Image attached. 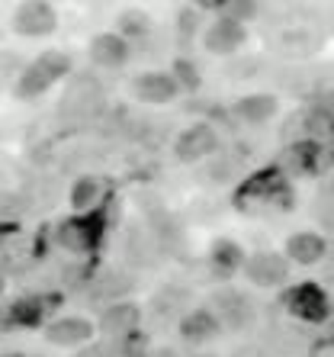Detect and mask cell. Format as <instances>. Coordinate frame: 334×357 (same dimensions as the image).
<instances>
[{"mask_svg":"<svg viewBox=\"0 0 334 357\" xmlns=\"http://www.w3.org/2000/svg\"><path fill=\"white\" fill-rule=\"evenodd\" d=\"M67 71H71V61H67V55H61V52H45V55H39L33 65H26L23 71H19L17 97L19 100L39 97V93L49 91L51 84H58L61 77L67 75Z\"/></svg>","mask_w":334,"mask_h":357,"instance_id":"1","label":"cell"},{"mask_svg":"<svg viewBox=\"0 0 334 357\" xmlns=\"http://www.w3.org/2000/svg\"><path fill=\"white\" fill-rule=\"evenodd\" d=\"M100 109H103L100 84L93 77H71L65 97L58 103L61 119H67V123H90V119L100 116Z\"/></svg>","mask_w":334,"mask_h":357,"instance_id":"2","label":"cell"},{"mask_svg":"<svg viewBox=\"0 0 334 357\" xmlns=\"http://www.w3.org/2000/svg\"><path fill=\"white\" fill-rule=\"evenodd\" d=\"M244 274L257 287H280L289 277V267H286V258H280L273 251H257L244 261Z\"/></svg>","mask_w":334,"mask_h":357,"instance_id":"3","label":"cell"},{"mask_svg":"<svg viewBox=\"0 0 334 357\" xmlns=\"http://www.w3.org/2000/svg\"><path fill=\"white\" fill-rule=\"evenodd\" d=\"M216 149H218V139L212 132V126H206V123H193L190 129H184L174 145L180 161H200L206 155H212Z\"/></svg>","mask_w":334,"mask_h":357,"instance_id":"4","label":"cell"},{"mask_svg":"<svg viewBox=\"0 0 334 357\" xmlns=\"http://www.w3.org/2000/svg\"><path fill=\"white\" fill-rule=\"evenodd\" d=\"M13 29L19 36H29V39H39V36H49L55 29V10L49 3H23L13 17Z\"/></svg>","mask_w":334,"mask_h":357,"instance_id":"5","label":"cell"},{"mask_svg":"<svg viewBox=\"0 0 334 357\" xmlns=\"http://www.w3.org/2000/svg\"><path fill=\"white\" fill-rule=\"evenodd\" d=\"M93 328L87 319L81 316H65V319H55V322L45 328V338L51 344H58V348H77V344H87L93 338Z\"/></svg>","mask_w":334,"mask_h":357,"instance_id":"6","label":"cell"},{"mask_svg":"<svg viewBox=\"0 0 334 357\" xmlns=\"http://www.w3.org/2000/svg\"><path fill=\"white\" fill-rule=\"evenodd\" d=\"M132 91H135V97L142 100V103H170V100L180 93V84L174 81V75L151 71V75L135 77Z\"/></svg>","mask_w":334,"mask_h":357,"instance_id":"7","label":"cell"},{"mask_svg":"<svg viewBox=\"0 0 334 357\" xmlns=\"http://www.w3.org/2000/svg\"><path fill=\"white\" fill-rule=\"evenodd\" d=\"M129 59V42L116 33H100L90 42V61L97 68H119Z\"/></svg>","mask_w":334,"mask_h":357,"instance_id":"8","label":"cell"},{"mask_svg":"<svg viewBox=\"0 0 334 357\" xmlns=\"http://www.w3.org/2000/svg\"><path fill=\"white\" fill-rule=\"evenodd\" d=\"M241 42H244V26L234 23V20L222 17L206 29V49L216 52V55H232Z\"/></svg>","mask_w":334,"mask_h":357,"instance_id":"9","label":"cell"},{"mask_svg":"<svg viewBox=\"0 0 334 357\" xmlns=\"http://www.w3.org/2000/svg\"><path fill=\"white\" fill-rule=\"evenodd\" d=\"M216 303H218V322L225 319L232 328H244V325L254 322V306H250V299L241 296V293L225 290L216 296Z\"/></svg>","mask_w":334,"mask_h":357,"instance_id":"10","label":"cell"},{"mask_svg":"<svg viewBox=\"0 0 334 357\" xmlns=\"http://www.w3.org/2000/svg\"><path fill=\"white\" fill-rule=\"evenodd\" d=\"M218 328H222V322H218L209 309H193V312H186V316L180 319V335H184L186 341H193V344L212 341L218 335Z\"/></svg>","mask_w":334,"mask_h":357,"instance_id":"11","label":"cell"},{"mask_svg":"<svg viewBox=\"0 0 334 357\" xmlns=\"http://www.w3.org/2000/svg\"><path fill=\"white\" fill-rule=\"evenodd\" d=\"M286 251H289V258L296 264H318V261L325 258V238L315 232H296L289 241H286Z\"/></svg>","mask_w":334,"mask_h":357,"instance_id":"12","label":"cell"},{"mask_svg":"<svg viewBox=\"0 0 334 357\" xmlns=\"http://www.w3.org/2000/svg\"><path fill=\"white\" fill-rule=\"evenodd\" d=\"M132 328H138V306L132 303H113L100 316V332L106 335H129Z\"/></svg>","mask_w":334,"mask_h":357,"instance_id":"13","label":"cell"},{"mask_svg":"<svg viewBox=\"0 0 334 357\" xmlns=\"http://www.w3.org/2000/svg\"><path fill=\"white\" fill-rule=\"evenodd\" d=\"M234 113H238V116H241L244 123L260 126V123H267V119L276 113V100L270 97V93H250V97L238 100Z\"/></svg>","mask_w":334,"mask_h":357,"instance_id":"14","label":"cell"},{"mask_svg":"<svg viewBox=\"0 0 334 357\" xmlns=\"http://www.w3.org/2000/svg\"><path fill=\"white\" fill-rule=\"evenodd\" d=\"M100 193H103L100 177H81V181H77L74 187H71V206H74L77 213H84V209L97 206Z\"/></svg>","mask_w":334,"mask_h":357,"instance_id":"15","label":"cell"},{"mask_svg":"<svg viewBox=\"0 0 334 357\" xmlns=\"http://www.w3.org/2000/svg\"><path fill=\"white\" fill-rule=\"evenodd\" d=\"M212 258H216V264L222 267V271H234V267L244 264V255H241V248H238L234 241H216Z\"/></svg>","mask_w":334,"mask_h":357,"instance_id":"16","label":"cell"},{"mask_svg":"<svg viewBox=\"0 0 334 357\" xmlns=\"http://www.w3.org/2000/svg\"><path fill=\"white\" fill-rule=\"evenodd\" d=\"M132 290V280L125 274H106V277H100V287H97V293L100 296H109L113 303H122V296Z\"/></svg>","mask_w":334,"mask_h":357,"instance_id":"17","label":"cell"},{"mask_svg":"<svg viewBox=\"0 0 334 357\" xmlns=\"http://www.w3.org/2000/svg\"><path fill=\"white\" fill-rule=\"evenodd\" d=\"M254 3H225V13L228 17L225 20H234V23H241V20H248V17H254Z\"/></svg>","mask_w":334,"mask_h":357,"instance_id":"18","label":"cell"},{"mask_svg":"<svg viewBox=\"0 0 334 357\" xmlns=\"http://www.w3.org/2000/svg\"><path fill=\"white\" fill-rule=\"evenodd\" d=\"M177 75H174V81L177 84H186V87H193V84L200 81V77H196V68L190 65V61H177Z\"/></svg>","mask_w":334,"mask_h":357,"instance_id":"19","label":"cell"},{"mask_svg":"<svg viewBox=\"0 0 334 357\" xmlns=\"http://www.w3.org/2000/svg\"><path fill=\"white\" fill-rule=\"evenodd\" d=\"M10 68L17 71L19 59H17V55H0V81H7V77H10Z\"/></svg>","mask_w":334,"mask_h":357,"instance_id":"20","label":"cell"},{"mask_svg":"<svg viewBox=\"0 0 334 357\" xmlns=\"http://www.w3.org/2000/svg\"><path fill=\"white\" fill-rule=\"evenodd\" d=\"M180 33L184 36L196 33V13H193V10H184V13H180Z\"/></svg>","mask_w":334,"mask_h":357,"instance_id":"21","label":"cell"},{"mask_svg":"<svg viewBox=\"0 0 334 357\" xmlns=\"http://www.w3.org/2000/svg\"><path fill=\"white\" fill-rule=\"evenodd\" d=\"M74 357H113V351L103 348V344H90V348H84L81 354H74Z\"/></svg>","mask_w":334,"mask_h":357,"instance_id":"22","label":"cell"},{"mask_svg":"<svg viewBox=\"0 0 334 357\" xmlns=\"http://www.w3.org/2000/svg\"><path fill=\"white\" fill-rule=\"evenodd\" d=\"M0 293H3V277H0Z\"/></svg>","mask_w":334,"mask_h":357,"instance_id":"23","label":"cell"}]
</instances>
